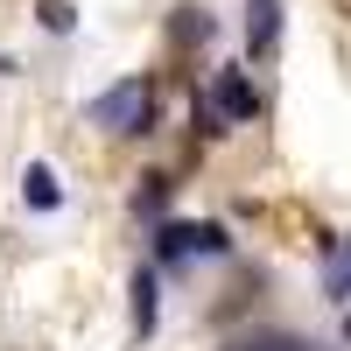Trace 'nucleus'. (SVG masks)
Listing matches in <instances>:
<instances>
[{"label": "nucleus", "instance_id": "f257e3e1", "mask_svg": "<svg viewBox=\"0 0 351 351\" xmlns=\"http://www.w3.org/2000/svg\"><path fill=\"white\" fill-rule=\"evenodd\" d=\"M84 120H92L99 134H148V120H155V84H148V77L106 84V92L84 106Z\"/></svg>", "mask_w": 351, "mask_h": 351}, {"label": "nucleus", "instance_id": "f03ea898", "mask_svg": "<svg viewBox=\"0 0 351 351\" xmlns=\"http://www.w3.org/2000/svg\"><path fill=\"white\" fill-rule=\"evenodd\" d=\"M232 239H225V225L218 218H169L162 232H155V253L162 260H190V253H225Z\"/></svg>", "mask_w": 351, "mask_h": 351}, {"label": "nucleus", "instance_id": "7ed1b4c3", "mask_svg": "<svg viewBox=\"0 0 351 351\" xmlns=\"http://www.w3.org/2000/svg\"><path fill=\"white\" fill-rule=\"evenodd\" d=\"M204 106H211L218 120H239V127H246L253 112H260V92H253V77H246V71H218V77H211V99H204Z\"/></svg>", "mask_w": 351, "mask_h": 351}, {"label": "nucleus", "instance_id": "20e7f679", "mask_svg": "<svg viewBox=\"0 0 351 351\" xmlns=\"http://www.w3.org/2000/svg\"><path fill=\"white\" fill-rule=\"evenodd\" d=\"M274 43H281V0H246V56L267 64Z\"/></svg>", "mask_w": 351, "mask_h": 351}, {"label": "nucleus", "instance_id": "39448f33", "mask_svg": "<svg viewBox=\"0 0 351 351\" xmlns=\"http://www.w3.org/2000/svg\"><path fill=\"white\" fill-rule=\"evenodd\" d=\"M21 197L36 204V211H56V204H64V190H56V169H49V162H28V169H21Z\"/></svg>", "mask_w": 351, "mask_h": 351}, {"label": "nucleus", "instance_id": "423d86ee", "mask_svg": "<svg viewBox=\"0 0 351 351\" xmlns=\"http://www.w3.org/2000/svg\"><path fill=\"white\" fill-rule=\"evenodd\" d=\"M324 288H330L337 302L351 295V232H337V239H330V253H324Z\"/></svg>", "mask_w": 351, "mask_h": 351}, {"label": "nucleus", "instance_id": "0eeeda50", "mask_svg": "<svg viewBox=\"0 0 351 351\" xmlns=\"http://www.w3.org/2000/svg\"><path fill=\"white\" fill-rule=\"evenodd\" d=\"M127 295H134V337H155V274L141 267Z\"/></svg>", "mask_w": 351, "mask_h": 351}, {"label": "nucleus", "instance_id": "6e6552de", "mask_svg": "<svg viewBox=\"0 0 351 351\" xmlns=\"http://www.w3.org/2000/svg\"><path fill=\"white\" fill-rule=\"evenodd\" d=\"M162 197H169V176H141V190H134V211H162Z\"/></svg>", "mask_w": 351, "mask_h": 351}, {"label": "nucleus", "instance_id": "1a4fd4ad", "mask_svg": "<svg viewBox=\"0 0 351 351\" xmlns=\"http://www.w3.org/2000/svg\"><path fill=\"white\" fill-rule=\"evenodd\" d=\"M36 14H43V28H49V36H71V0H36Z\"/></svg>", "mask_w": 351, "mask_h": 351}, {"label": "nucleus", "instance_id": "9d476101", "mask_svg": "<svg viewBox=\"0 0 351 351\" xmlns=\"http://www.w3.org/2000/svg\"><path fill=\"white\" fill-rule=\"evenodd\" d=\"M190 127H197V134H204V141H218V134H225V127H218V112H211V106H204V99H197V106H190Z\"/></svg>", "mask_w": 351, "mask_h": 351}, {"label": "nucleus", "instance_id": "9b49d317", "mask_svg": "<svg viewBox=\"0 0 351 351\" xmlns=\"http://www.w3.org/2000/svg\"><path fill=\"white\" fill-rule=\"evenodd\" d=\"M239 351H309V344H295V337H246Z\"/></svg>", "mask_w": 351, "mask_h": 351}, {"label": "nucleus", "instance_id": "f8f14e48", "mask_svg": "<svg viewBox=\"0 0 351 351\" xmlns=\"http://www.w3.org/2000/svg\"><path fill=\"white\" fill-rule=\"evenodd\" d=\"M344 344H351V295H344Z\"/></svg>", "mask_w": 351, "mask_h": 351}]
</instances>
